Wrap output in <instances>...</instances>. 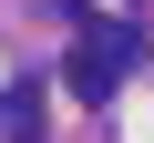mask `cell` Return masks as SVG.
<instances>
[{"mask_svg": "<svg viewBox=\"0 0 154 143\" xmlns=\"http://www.w3.org/2000/svg\"><path fill=\"white\" fill-rule=\"evenodd\" d=\"M154 51V31L134 21V10H82V51H72V92L82 102H113V82Z\"/></svg>", "mask_w": 154, "mask_h": 143, "instance_id": "1", "label": "cell"}, {"mask_svg": "<svg viewBox=\"0 0 154 143\" xmlns=\"http://www.w3.org/2000/svg\"><path fill=\"white\" fill-rule=\"evenodd\" d=\"M0 133H11V143L41 133V92H31V82H21V92H0Z\"/></svg>", "mask_w": 154, "mask_h": 143, "instance_id": "2", "label": "cell"}]
</instances>
